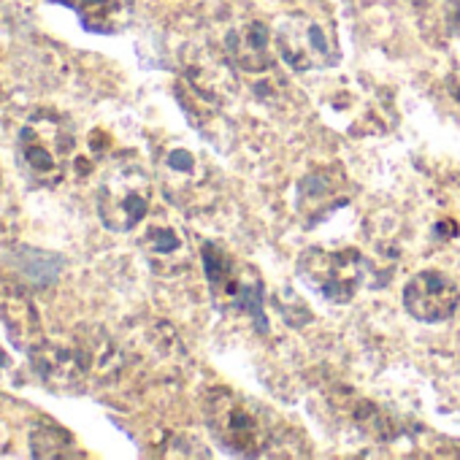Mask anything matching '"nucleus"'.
<instances>
[{
    "label": "nucleus",
    "instance_id": "obj_1",
    "mask_svg": "<svg viewBox=\"0 0 460 460\" xmlns=\"http://www.w3.org/2000/svg\"><path fill=\"white\" fill-rule=\"evenodd\" d=\"M206 422L214 438L234 455H269L285 433V425L263 403L227 387H217L206 398Z\"/></svg>",
    "mask_w": 460,
    "mask_h": 460
},
{
    "label": "nucleus",
    "instance_id": "obj_2",
    "mask_svg": "<svg viewBox=\"0 0 460 460\" xmlns=\"http://www.w3.org/2000/svg\"><path fill=\"white\" fill-rule=\"evenodd\" d=\"M203 274L208 282V290L217 301L219 309L225 312H242L250 314L258 325V331H266V314H263V301H266V288L258 279L252 269L239 263L230 252H225L219 244L206 242L200 252Z\"/></svg>",
    "mask_w": 460,
    "mask_h": 460
},
{
    "label": "nucleus",
    "instance_id": "obj_3",
    "mask_svg": "<svg viewBox=\"0 0 460 460\" xmlns=\"http://www.w3.org/2000/svg\"><path fill=\"white\" fill-rule=\"evenodd\" d=\"M74 157V136L58 119H31L17 136V160L39 187H58Z\"/></svg>",
    "mask_w": 460,
    "mask_h": 460
},
{
    "label": "nucleus",
    "instance_id": "obj_4",
    "mask_svg": "<svg viewBox=\"0 0 460 460\" xmlns=\"http://www.w3.org/2000/svg\"><path fill=\"white\" fill-rule=\"evenodd\" d=\"M155 187L149 173L136 163L114 165L98 190V217L111 234H130L152 208Z\"/></svg>",
    "mask_w": 460,
    "mask_h": 460
},
{
    "label": "nucleus",
    "instance_id": "obj_5",
    "mask_svg": "<svg viewBox=\"0 0 460 460\" xmlns=\"http://www.w3.org/2000/svg\"><path fill=\"white\" fill-rule=\"evenodd\" d=\"M368 277V261L358 250L312 247L298 258V279L331 304H349Z\"/></svg>",
    "mask_w": 460,
    "mask_h": 460
},
{
    "label": "nucleus",
    "instance_id": "obj_6",
    "mask_svg": "<svg viewBox=\"0 0 460 460\" xmlns=\"http://www.w3.org/2000/svg\"><path fill=\"white\" fill-rule=\"evenodd\" d=\"M277 47L296 71H320L339 63V41L333 28L309 14H290L277 28Z\"/></svg>",
    "mask_w": 460,
    "mask_h": 460
},
{
    "label": "nucleus",
    "instance_id": "obj_7",
    "mask_svg": "<svg viewBox=\"0 0 460 460\" xmlns=\"http://www.w3.org/2000/svg\"><path fill=\"white\" fill-rule=\"evenodd\" d=\"M31 360L44 382L58 387H71L87 379L93 368V349L76 336H63V339L44 336L41 344L31 349Z\"/></svg>",
    "mask_w": 460,
    "mask_h": 460
},
{
    "label": "nucleus",
    "instance_id": "obj_8",
    "mask_svg": "<svg viewBox=\"0 0 460 460\" xmlns=\"http://www.w3.org/2000/svg\"><path fill=\"white\" fill-rule=\"evenodd\" d=\"M460 304V290L457 285L441 274V271H420L414 274L406 288H403V306L406 312L417 320V323H447Z\"/></svg>",
    "mask_w": 460,
    "mask_h": 460
},
{
    "label": "nucleus",
    "instance_id": "obj_9",
    "mask_svg": "<svg viewBox=\"0 0 460 460\" xmlns=\"http://www.w3.org/2000/svg\"><path fill=\"white\" fill-rule=\"evenodd\" d=\"M0 323H4L12 344L28 355L44 339V328L33 298L12 282H0Z\"/></svg>",
    "mask_w": 460,
    "mask_h": 460
},
{
    "label": "nucleus",
    "instance_id": "obj_10",
    "mask_svg": "<svg viewBox=\"0 0 460 460\" xmlns=\"http://www.w3.org/2000/svg\"><path fill=\"white\" fill-rule=\"evenodd\" d=\"M76 12L82 28L98 36H117L133 20V0H52Z\"/></svg>",
    "mask_w": 460,
    "mask_h": 460
},
{
    "label": "nucleus",
    "instance_id": "obj_11",
    "mask_svg": "<svg viewBox=\"0 0 460 460\" xmlns=\"http://www.w3.org/2000/svg\"><path fill=\"white\" fill-rule=\"evenodd\" d=\"M227 55L247 74H263L274 66L271 36L261 22H247L227 36Z\"/></svg>",
    "mask_w": 460,
    "mask_h": 460
},
{
    "label": "nucleus",
    "instance_id": "obj_12",
    "mask_svg": "<svg viewBox=\"0 0 460 460\" xmlns=\"http://www.w3.org/2000/svg\"><path fill=\"white\" fill-rule=\"evenodd\" d=\"M141 250L155 271H179L187 261V244L179 234V227L152 222L141 239Z\"/></svg>",
    "mask_w": 460,
    "mask_h": 460
},
{
    "label": "nucleus",
    "instance_id": "obj_13",
    "mask_svg": "<svg viewBox=\"0 0 460 460\" xmlns=\"http://www.w3.org/2000/svg\"><path fill=\"white\" fill-rule=\"evenodd\" d=\"M0 187H4V173H0Z\"/></svg>",
    "mask_w": 460,
    "mask_h": 460
}]
</instances>
